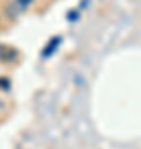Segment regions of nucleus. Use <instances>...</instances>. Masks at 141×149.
<instances>
[{
    "instance_id": "f257e3e1",
    "label": "nucleus",
    "mask_w": 141,
    "mask_h": 149,
    "mask_svg": "<svg viewBox=\"0 0 141 149\" xmlns=\"http://www.w3.org/2000/svg\"><path fill=\"white\" fill-rule=\"evenodd\" d=\"M17 58V50L10 47H5L2 45L0 47V60H5V61H12V60Z\"/></svg>"
},
{
    "instance_id": "f03ea898",
    "label": "nucleus",
    "mask_w": 141,
    "mask_h": 149,
    "mask_svg": "<svg viewBox=\"0 0 141 149\" xmlns=\"http://www.w3.org/2000/svg\"><path fill=\"white\" fill-rule=\"evenodd\" d=\"M60 42H61V40H60V37H55L53 38V45H52V42H50L48 43V48H45V50H43V56H48V55L53 53V50L60 45Z\"/></svg>"
},
{
    "instance_id": "7ed1b4c3",
    "label": "nucleus",
    "mask_w": 141,
    "mask_h": 149,
    "mask_svg": "<svg viewBox=\"0 0 141 149\" xmlns=\"http://www.w3.org/2000/svg\"><path fill=\"white\" fill-rule=\"evenodd\" d=\"M32 2H33V0H17V3L20 5V8H22V10H23V8H27Z\"/></svg>"
}]
</instances>
